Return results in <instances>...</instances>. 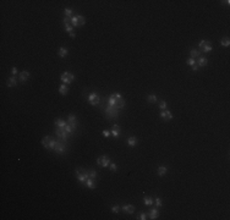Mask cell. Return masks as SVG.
Masks as SVG:
<instances>
[{
	"label": "cell",
	"instance_id": "1",
	"mask_svg": "<svg viewBox=\"0 0 230 220\" xmlns=\"http://www.w3.org/2000/svg\"><path fill=\"white\" fill-rule=\"evenodd\" d=\"M42 144H43V147H44L45 149L54 150V149H55V146H57V141L50 136H45V137H43V140H42Z\"/></svg>",
	"mask_w": 230,
	"mask_h": 220
},
{
	"label": "cell",
	"instance_id": "2",
	"mask_svg": "<svg viewBox=\"0 0 230 220\" xmlns=\"http://www.w3.org/2000/svg\"><path fill=\"white\" fill-rule=\"evenodd\" d=\"M76 176H77V180L80 181L81 184H85V185H86V181H87V179H89L88 170L77 169V170H76Z\"/></svg>",
	"mask_w": 230,
	"mask_h": 220
},
{
	"label": "cell",
	"instance_id": "3",
	"mask_svg": "<svg viewBox=\"0 0 230 220\" xmlns=\"http://www.w3.org/2000/svg\"><path fill=\"white\" fill-rule=\"evenodd\" d=\"M104 111H105V116H107L108 119H115V117L119 116V111H120V110H117V109L114 108V106L108 105V106L104 109Z\"/></svg>",
	"mask_w": 230,
	"mask_h": 220
},
{
	"label": "cell",
	"instance_id": "4",
	"mask_svg": "<svg viewBox=\"0 0 230 220\" xmlns=\"http://www.w3.org/2000/svg\"><path fill=\"white\" fill-rule=\"evenodd\" d=\"M73 78H75V76H73L72 73H70V72H64L63 75L60 76V80H61V82L64 84H70V83H72V81H73Z\"/></svg>",
	"mask_w": 230,
	"mask_h": 220
},
{
	"label": "cell",
	"instance_id": "5",
	"mask_svg": "<svg viewBox=\"0 0 230 220\" xmlns=\"http://www.w3.org/2000/svg\"><path fill=\"white\" fill-rule=\"evenodd\" d=\"M97 164L102 168H108L110 165V159L108 155H102L97 159Z\"/></svg>",
	"mask_w": 230,
	"mask_h": 220
},
{
	"label": "cell",
	"instance_id": "6",
	"mask_svg": "<svg viewBox=\"0 0 230 220\" xmlns=\"http://www.w3.org/2000/svg\"><path fill=\"white\" fill-rule=\"evenodd\" d=\"M88 103L91 105H98L101 103V97L97 93H91L88 96Z\"/></svg>",
	"mask_w": 230,
	"mask_h": 220
},
{
	"label": "cell",
	"instance_id": "7",
	"mask_svg": "<svg viewBox=\"0 0 230 220\" xmlns=\"http://www.w3.org/2000/svg\"><path fill=\"white\" fill-rule=\"evenodd\" d=\"M121 98H122V97H121L119 93H114V94H111V96L109 97V99H108V105H110V106H114V108H115L117 100L121 99Z\"/></svg>",
	"mask_w": 230,
	"mask_h": 220
},
{
	"label": "cell",
	"instance_id": "8",
	"mask_svg": "<svg viewBox=\"0 0 230 220\" xmlns=\"http://www.w3.org/2000/svg\"><path fill=\"white\" fill-rule=\"evenodd\" d=\"M58 154H63L65 153L66 150V146H65L64 142H61V141H57V146H55V149H54Z\"/></svg>",
	"mask_w": 230,
	"mask_h": 220
},
{
	"label": "cell",
	"instance_id": "9",
	"mask_svg": "<svg viewBox=\"0 0 230 220\" xmlns=\"http://www.w3.org/2000/svg\"><path fill=\"white\" fill-rule=\"evenodd\" d=\"M57 136L63 141H66L70 137V135L65 131V128H57Z\"/></svg>",
	"mask_w": 230,
	"mask_h": 220
},
{
	"label": "cell",
	"instance_id": "10",
	"mask_svg": "<svg viewBox=\"0 0 230 220\" xmlns=\"http://www.w3.org/2000/svg\"><path fill=\"white\" fill-rule=\"evenodd\" d=\"M160 117L164 121H170L173 119V114L169 111V110H161L160 111Z\"/></svg>",
	"mask_w": 230,
	"mask_h": 220
},
{
	"label": "cell",
	"instance_id": "11",
	"mask_svg": "<svg viewBox=\"0 0 230 220\" xmlns=\"http://www.w3.org/2000/svg\"><path fill=\"white\" fill-rule=\"evenodd\" d=\"M120 133H121V128L119 125H113V127H111V135H113L114 137H115V140L116 138H119L120 137Z\"/></svg>",
	"mask_w": 230,
	"mask_h": 220
},
{
	"label": "cell",
	"instance_id": "12",
	"mask_svg": "<svg viewBox=\"0 0 230 220\" xmlns=\"http://www.w3.org/2000/svg\"><path fill=\"white\" fill-rule=\"evenodd\" d=\"M29 80V72L28 71H21L20 72V76H18V81L20 82H26V81Z\"/></svg>",
	"mask_w": 230,
	"mask_h": 220
},
{
	"label": "cell",
	"instance_id": "13",
	"mask_svg": "<svg viewBox=\"0 0 230 220\" xmlns=\"http://www.w3.org/2000/svg\"><path fill=\"white\" fill-rule=\"evenodd\" d=\"M207 64H208V59L204 58V56H200L198 60L196 61V65H197L198 67H203V66H206Z\"/></svg>",
	"mask_w": 230,
	"mask_h": 220
},
{
	"label": "cell",
	"instance_id": "14",
	"mask_svg": "<svg viewBox=\"0 0 230 220\" xmlns=\"http://www.w3.org/2000/svg\"><path fill=\"white\" fill-rule=\"evenodd\" d=\"M121 209H122L126 214H133V213H135V207H133L132 204H125Z\"/></svg>",
	"mask_w": 230,
	"mask_h": 220
},
{
	"label": "cell",
	"instance_id": "15",
	"mask_svg": "<svg viewBox=\"0 0 230 220\" xmlns=\"http://www.w3.org/2000/svg\"><path fill=\"white\" fill-rule=\"evenodd\" d=\"M67 124L71 125L73 128H76L77 127V117L75 115H69V119H67Z\"/></svg>",
	"mask_w": 230,
	"mask_h": 220
},
{
	"label": "cell",
	"instance_id": "16",
	"mask_svg": "<svg viewBox=\"0 0 230 220\" xmlns=\"http://www.w3.org/2000/svg\"><path fill=\"white\" fill-rule=\"evenodd\" d=\"M6 84H8V87H15L17 84V78L15 76H11V77H9L8 78V82H6Z\"/></svg>",
	"mask_w": 230,
	"mask_h": 220
},
{
	"label": "cell",
	"instance_id": "17",
	"mask_svg": "<svg viewBox=\"0 0 230 220\" xmlns=\"http://www.w3.org/2000/svg\"><path fill=\"white\" fill-rule=\"evenodd\" d=\"M66 125L67 124H66L63 119H57V120H55V126H57V128H65Z\"/></svg>",
	"mask_w": 230,
	"mask_h": 220
},
{
	"label": "cell",
	"instance_id": "18",
	"mask_svg": "<svg viewBox=\"0 0 230 220\" xmlns=\"http://www.w3.org/2000/svg\"><path fill=\"white\" fill-rule=\"evenodd\" d=\"M143 203H145V205H147V207H151V205H153L154 199L152 198V197L146 196L145 198H143Z\"/></svg>",
	"mask_w": 230,
	"mask_h": 220
},
{
	"label": "cell",
	"instance_id": "19",
	"mask_svg": "<svg viewBox=\"0 0 230 220\" xmlns=\"http://www.w3.org/2000/svg\"><path fill=\"white\" fill-rule=\"evenodd\" d=\"M59 93H60L61 96H66L67 93H69V88L66 84H61L60 87H59Z\"/></svg>",
	"mask_w": 230,
	"mask_h": 220
},
{
	"label": "cell",
	"instance_id": "20",
	"mask_svg": "<svg viewBox=\"0 0 230 220\" xmlns=\"http://www.w3.org/2000/svg\"><path fill=\"white\" fill-rule=\"evenodd\" d=\"M58 54H59V56H60V58H66V56H67V54H69V50H67L66 48H64V47H61V48H59Z\"/></svg>",
	"mask_w": 230,
	"mask_h": 220
},
{
	"label": "cell",
	"instance_id": "21",
	"mask_svg": "<svg viewBox=\"0 0 230 220\" xmlns=\"http://www.w3.org/2000/svg\"><path fill=\"white\" fill-rule=\"evenodd\" d=\"M148 215H150V219L156 220V219H158V216H159V212H158L157 209H152Z\"/></svg>",
	"mask_w": 230,
	"mask_h": 220
},
{
	"label": "cell",
	"instance_id": "22",
	"mask_svg": "<svg viewBox=\"0 0 230 220\" xmlns=\"http://www.w3.org/2000/svg\"><path fill=\"white\" fill-rule=\"evenodd\" d=\"M190 55L192 59H196V58H200L201 56V52L197 50V49H191L190 50Z\"/></svg>",
	"mask_w": 230,
	"mask_h": 220
},
{
	"label": "cell",
	"instance_id": "23",
	"mask_svg": "<svg viewBox=\"0 0 230 220\" xmlns=\"http://www.w3.org/2000/svg\"><path fill=\"white\" fill-rule=\"evenodd\" d=\"M166 171H168V168H166V166H163V165L157 169V172L159 176H164L166 174Z\"/></svg>",
	"mask_w": 230,
	"mask_h": 220
},
{
	"label": "cell",
	"instance_id": "24",
	"mask_svg": "<svg viewBox=\"0 0 230 220\" xmlns=\"http://www.w3.org/2000/svg\"><path fill=\"white\" fill-rule=\"evenodd\" d=\"M137 138H136V137H129V138H127V144H129L130 147H135V146H136V144H137Z\"/></svg>",
	"mask_w": 230,
	"mask_h": 220
},
{
	"label": "cell",
	"instance_id": "25",
	"mask_svg": "<svg viewBox=\"0 0 230 220\" xmlns=\"http://www.w3.org/2000/svg\"><path fill=\"white\" fill-rule=\"evenodd\" d=\"M212 49H213L212 44L208 43V44H206V45H203V47L201 48V50H202L203 53H210V52H212Z\"/></svg>",
	"mask_w": 230,
	"mask_h": 220
},
{
	"label": "cell",
	"instance_id": "26",
	"mask_svg": "<svg viewBox=\"0 0 230 220\" xmlns=\"http://www.w3.org/2000/svg\"><path fill=\"white\" fill-rule=\"evenodd\" d=\"M86 186H87L89 190H93V188H94V180H93V179H87Z\"/></svg>",
	"mask_w": 230,
	"mask_h": 220
},
{
	"label": "cell",
	"instance_id": "27",
	"mask_svg": "<svg viewBox=\"0 0 230 220\" xmlns=\"http://www.w3.org/2000/svg\"><path fill=\"white\" fill-rule=\"evenodd\" d=\"M147 102H148L150 104H154V103H157V96H154V94H151V96H148V98H147Z\"/></svg>",
	"mask_w": 230,
	"mask_h": 220
},
{
	"label": "cell",
	"instance_id": "28",
	"mask_svg": "<svg viewBox=\"0 0 230 220\" xmlns=\"http://www.w3.org/2000/svg\"><path fill=\"white\" fill-rule=\"evenodd\" d=\"M220 45H223V47H229L230 45V39L228 38V37L223 38V39L220 40Z\"/></svg>",
	"mask_w": 230,
	"mask_h": 220
},
{
	"label": "cell",
	"instance_id": "29",
	"mask_svg": "<svg viewBox=\"0 0 230 220\" xmlns=\"http://www.w3.org/2000/svg\"><path fill=\"white\" fill-rule=\"evenodd\" d=\"M65 131H66V132H67V133L70 135V136H71V135L73 133V131H75V128H73L71 125L67 124V125H66V127H65Z\"/></svg>",
	"mask_w": 230,
	"mask_h": 220
},
{
	"label": "cell",
	"instance_id": "30",
	"mask_svg": "<svg viewBox=\"0 0 230 220\" xmlns=\"http://www.w3.org/2000/svg\"><path fill=\"white\" fill-rule=\"evenodd\" d=\"M71 23H72L73 27H80V24H78V18H77V16L71 17Z\"/></svg>",
	"mask_w": 230,
	"mask_h": 220
},
{
	"label": "cell",
	"instance_id": "31",
	"mask_svg": "<svg viewBox=\"0 0 230 220\" xmlns=\"http://www.w3.org/2000/svg\"><path fill=\"white\" fill-rule=\"evenodd\" d=\"M159 108H160V110H166L168 104H166L165 100H160V102H159Z\"/></svg>",
	"mask_w": 230,
	"mask_h": 220
},
{
	"label": "cell",
	"instance_id": "32",
	"mask_svg": "<svg viewBox=\"0 0 230 220\" xmlns=\"http://www.w3.org/2000/svg\"><path fill=\"white\" fill-rule=\"evenodd\" d=\"M88 175H89V179H96L98 176V172L97 171H94V170H88Z\"/></svg>",
	"mask_w": 230,
	"mask_h": 220
},
{
	"label": "cell",
	"instance_id": "33",
	"mask_svg": "<svg viewBox=\"0 0 230 220\" xmlns=\"http://www.w3.org/2000/svg\"><path fill=\"white\" fill-rule=\"evenodd\" d=\"M77 18H78V24H80V27L81 26H83V24L86 23V18L83 16H81V15H77Z\"/></svg>",
	"mask_w": 230,
	"mask_h": 220
},
{
	"label": "cell",
	"instance_id": "34",
	"mask_svg": "<svg viewBox=\"0 0 230 220\" xmlns=\"http://www.w3.org/2000/svg\"><path fill=\"white\" fill-rule=\"evenodd\" d=\"M109 168H110V171H113V172H116L117 171V165L115 164V163H110Z\"/></svg>",
	"mask_w": 230,
	"mask_h": 220
},
{
	"label": "cell",
	"instance_id": "35",
	"mask_svg": "<svg viewBox=\"0 0 230 220\" xmlns=\"http://www.w3.org/2000/svg\"><path fill=\"white\" fill-rule=\"evenodd\" d=\"M186 64L190 65V66H194V65H196V59L190 58V59H187V60H186Z\"/></svg>",
	"mask_w": 230,
	"mask_h": 220
},
{
	"label": "cell",
	"instance_id": "36",
	"mask_svg": "<svg viewBox=\"0 0 230 220\" xmlns=\"http://www.w3.org/2000/svg\"><path fill=\"white\" fill-rule=\"evenodd\" d=\"M64 28H65V31L69 33V34L72 32V26H71L70 23H69V24H64Z\"/></svg>",
	"mask_w": 230,
	"mask_h": 220
},
{
	"label": "cell",
	"instance_id": "37",
	"mask_svg": "<svg viewBox=\"0 0 230 220\" xmlns=\"http://www.w3.org/2000/svg\"><path fill=\"white\" fill-rule=\"evenodd\" d=\"M154 202H156V205H157L158 208H160L161 204H163V203H161V199L159 198V197H156V198H154Z\"/></svg>",
	"mask_w": 230,
	"mask_h": 220
},
{
	"label": "cell",
	"instance_id": "38",
	"mask_svg": "<svg viewBox=\"0 0 230 220\" xmlns=\"http://www.w3.org/2000/svg\"><path fill=\"white\" fill-rule=\"evenodd\" d=\"M64 12H65V16L66 17H70L72 15V10H71V9H65Z\"/></svg>",
	"mask_w": 230,
	"mask_h": 220
},
{
	"label": "cell",
	"instance_id": "39",
	"mask_svg": "<svg viewBox=\"0 0 230 220\" xmlns=\"http://www.w3.org/2000/svg\"><path fill=\"white\" fill-rule=\"evenodd\" d=\"M119 210H120V207H119V205H116V204L111 207V212L115 213V214H117V213H119Z\"/></svg>",
	"mask_w": 230,
	"mask_h": 220
},
{
	"label": "cell",
	"instance_id": "40",
	"mask_svg": "<svg viewBox=\"0 0 230 220\" xmlns=\"http://www.w3.org/2000/svg\"><path fill=\"white\" fill-rule=\"evenodd\" d=\"M208 43H210L209 40H201V42H200V44H198V48L201 49L203 45H206V44H208Z\"/></svg>",
	"mask_w": 230,
	"mask_h": 220
},
{
	"label": "cell",
	"instance_id": "41",
	"mask_svg": "<svg viewBox=\"0 0 230 220\" xmlns=\"http://www.w3.org/2000/svg\"><path fill=\"white\" fill-rule=\"evenodd\" d=\"M137 219H140V220H146V219H147V214H146V213H141Z\"/></svg>",
	"mask_w": 230,
	"mask_h": 220
},
{
	"label": "cell",
	"instance_id": "42",
	"mask_svg": "<svg viewBox=\"0 0 230 220\" xmlns=\"http://www.w3.org/2000/svg\"><path fill=\"white\" fill-rule=\"evenodd\" d=\"M110 135H111V132L107 131V130H104V131H103V136H104L105 138H109V137H110Z\"/></svg>",
	"mask_w": 230,
	"mask_h": 220
},
{
	"label": "cell",
	"instance_id": "43",
	"mask_svg": "<svg viewBox=\"0 0 230 220\" xmlns=\"http://www.w3.org/2000/svg\"><path fill=\"white\" fill-rule=\"evenodd\" d=\"M70 22H71V18H70V17H66V16H65V18H64V24H69Z\"/></svg>",
	"mask_w": 230,
	"mask_h": 220
},
{
	"label": "cell",
	"instance_id": "44",
	"mask_svg": "<svg viewBox=\"0 0 230 220\" xmlns=\"http://www.w3.org/2000/svg\"><path fill=\"white\" fill-rule=\"evenodd\" d=\"M11 73H12V76L17 75V68H16V67H12V68H11Z\"/></svg>",
	"mask_w": 230,
	"mask_h": 220
},
{
	"label": "cell",
	"instance_id": "45",
	"mask_svg": "<svg viewBox=\"0 0 230 220\" xmlns=\"http://www.w3.org/2000/svg\"><path fill=\"white\" fill-rule=\"evenodd\" d=\"M198 70V66L197 65H194V66H192V71H197Z\"/></svg>",
	"mask_w": 230,
	"mask_h": 220
},
{
	"label": "cell",
	"instance_id": "46",
	"mask_svg": "<svg viewBox=\"0 0 230 220\" xmlns=\"http://www.w3.org/2000/svg\"><path fill=\"white\" fill-rule=\"evenodd\" d=\"M70 37H71V38H75V37H76V34H75L73 32H71V33H70Z\"/></svg>",
	"mask_w": 230,
	"mask_h": 220
},
{
	"label": "cell",
	"instance_id": "47",
	"mask_svg": "<svg viewBox=\"0 0 230 220\" xmlns=\"http://www.w3.org/2000/svg\"><path fill=\"white\" fill-rule=\"evenodd\" d=\"M224 4H226V5H229L230 4V0H226V1H223Z\"/></svg>",
	"mask_w": 230,
	"mask_h": 220
}]
</instances>
